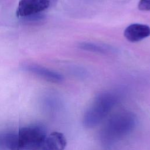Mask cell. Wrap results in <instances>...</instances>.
<instances>
[{
    "instance_id": "cell-9",
    "label": "cell",
    "mask_w": 150,
    "mask_h": 150,
    "mask_svg": "<svg viewBox=\"0 0 150 150\" xmlns=\"http://www.w3.org/2000/svg\"><path fill=\"white\" fill-rule=\"evenodd\" d=\"M80 47L83 50L101 53H106L109 50V49L105 47L102 45H99L97 44L88 42L81 43L80 45Z\"/></svg>"
},
{
    "instance_id": "cell-2",
    "label": "cell",
    "mask_w": 150,
    "mask_h": 150,
    "mask_svg": "<svg viewBox=\"0 0 150 150\" xmlns=\"http://www.w3.org/2000/svg\"><path fill=\"white\" fill-rule=\"evenodd\" d=\"M117 101V97L112 93L105 92L98 95L84 112L83 125L86 128L98 125L108 115Z\"/></svg>"
},
{
    "instance_id": "cell-1",
    "label": "cell",
    "mask_w": 150,
    "mask_h": 150,
    "mask_svg": "<svg viewBox=\"0 0 150 150\" xmlns=\"http://www.w3.org/2000/svg\"><path fill=\"white\" fill-rule=\"evenodd\" d=\"M136 125L134 114L129 111L118 112L112 115L103 124L100 131L102 144L110 145L129 134Z\"/></svg>"
},
{
    "instance_id": "cell-11",
    "label": "cell",
    "mask_w": 150,
    "mask_h": 150,
    "mask_svg": "<svg viewBox=\"0 0 150 150\" xmlns=\"http://www.w3.org/2000/svg\"><path fill=\"white\" fill-rule=\"evenodd\" d=\"M57 1V0H49L50 2V3H52V4H54V3L56 2Z\"/></svg>"
},
{
    "instance_id": "cell-10",
    "label": "cell",
    "mask_w": 150,
    "mask_h": 150,
    "mask_svg": "<svg viewBox=\"0 0 150 150\" xmlns=\"http://www.w3.org/2000/svg\"><path fill=\"white\" fill-rule=\"evenodd\" d=\"M138 8L142 11H150V0H139Z\"/></svg>"
},
{
    "instance_id": "cell-8",
    "label": "cell",
    "mask_w": 150,
    "mask_h": 150,
    "mask_svg": "<svg viewBox=\"0 0 150 150\" xmlns=\"http://www.w3.org/2000/svg\"><path fill=\"white\" fill-rule=\"evenodd\" d=\"M16 132H0V150H12Z\"/></svg>"
},
{
    "instance_id": "cell-5",
    "label": "cell",
    "mask_w": 150,
    "mask_h": 150,
    "mask_svg": "<svg viewBox=\"0 0 150 150\" xmlns=\"http://www.w3.org/2000/svg\"><path fill=\"white\" fill-rule=\"evenodd\" d=\"M24 69L49 82L60 83L63 79V77L60 73L38 64H26L24 66Z\"/></svg>"
},
{
    "instance_id": "cell-4",
    "label": "cell",
    "mask_w": 150,
    "mask_h": 150,
    "mask_svg": "<svg viewBox=\"0 0 150 150\" xmlns=\"http://www.w3.org/2000/svg\"><path fill=\"white\" fill-rule=\"evenodd\" d=\"M50 5L49 0H21L16 13L18 17H30L46 10Z\"/></svg>"
},
{
    "instance_id": "cell-7",
    "label": "cell",
    "mask_w": 150,
    "mask_h": 150,
    "mask_svg": "<svg viewBox=\"0 0 150 150\" xmlns=\"http://www.w3.org/2000/svg\"><path fill=\"white\" fill-rule=\"evenodd\" d=\"M124 35L128 41L137 42L150 36V27L141 23L131 24L124 30Z\"/></svg>"
},
{
    "instance_id": "cell-3",
    "label": "cell",
    "mask_w": 150,
    "mask_h": 150,
    "mask_svg": "<svg viewBox=\"0 0 150 150\" xmlns=\"http://www.w3.org/2000/svg\"><path fill=\"white\" fill-rule=\"evenodd\" d=\"M46 136L45 129L42 126L23 127L15 133L12 150H37Z\"/></svg>"
},
{
    "instance_id": "cell-6",
    "label": "cell",
    "mask_w": 150,
    "mask_h": 150,
    "mask_svg": "<svg viewBox=\"0 0 150 150\" xmlns=\"http://www.w3.org/2000/svg\"><path fill=\"white\" fill-rule=\"evenodd\" d=\"M66 144V139L62 133L53 132L46 136L37 150H64Z\"/></svg>"
}]
</instances>
